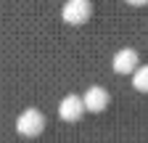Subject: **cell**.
Segmentation results:
<instances>
[{
    "instance_id": "6da1fadb",
    "label": "cell",
    "mask_w": 148,
    "mask_h": 143,
    "mask_svg": "<svg viewBox=\"0 0 148 143\" xmlns=\"http://www.w3.org/2000/svg\"><path fill=\"white\" fill-rule=\"evenodd\" d=\"M42 127H45V117L37 111V109H27L21 117L16 119V130L21 133V135H29V138L40 135Z\"/></svg>"
},
{
    "instance_id": "7a4b0ae2",
    "label": "cell",
    "mask_w": 148,
    "mask_h": 143,
    "mask_svg": "<svg viewBox=\"0 0 148 143\" xmlns=\"http://www.w3.org/2000/svg\"><path fill=\"white\" fill-rule=\"evenodd\" d=\"M90 11H92V6H90V0H66V6H64V21H69V24H82V21H87L90 19Z\"/></svg>"
},
{
    "instance_id": "3957f363",
    "label": "cell",
    "mask_w": 148,
    "mask_h": 143,
    "mask_svg": "<svg viewBox=\"0 0 148 143\" xmlns=\"http://www.w3.org/2000/svg\"><path fill=\"white\" fill-rule=\"evenodd\" d=\"M82 114H85V101L77 98V96H66L58 103V117L66 119V122H77Z\"/></svg>"
},
{
    "instance_id": "277c9868",
    "label": "cell",
    "mask_w": 148,
    "mask_h": 143,
    "mask_svg": "<svg viewBox=\"0 0 148 143\" xmlns=\"http://www.w3.org/2000/svg\"><path fill=\"white\" fill-rule=\"evenodd\" d=\"M114 72H119V74H127V72H138V50L132 48H122L116 56H114Z\"/></svg>"
},
{
    "instance_id": "5b68a950",
    "label": "cell",
    "mask_w": 148,
    "mask_h": 143,
    "mask_svg": "<svg viewBox=\"0 0 148 143\" xmlns=\"http://www.w3.org/2000/svg\"><path fill=\"white\" fill-rule=\"evenodd\" d=\"M106 103H108V93L103 87H98V85H92L85 93V109H90V111H103Z\"/></svg>"
},
{
    "instance_id": "8992f818",
    "label": "cell",
    "mask_w": 148,
    "mask_h": 143,
    "mask_svg": "<svg viewBox=\"0 0 148 143\" xmlns=\"http://www.w3.org/2000/svg\"><path fill=\"white\" fill-rule=\"evenodd\" d=\"M132 85L138 87L140 93H148V66H140L132 74Z\"/></svg>"
},
{
    "instance_id": "52a82bcc",
    "label": "cell",
    "mask_w": 148,
    "mask_h": 143,
    "mask_svg": "<svg viewBox=\"0 0 148 143\" xmlns=\"http://www.w3.org/2000/svg\"><path fill=\"white\" fill-rule=\"evenodd\" d=\"M127 3H132V6H145L148 0H127Z\"/></svg>"
}]
</instances>
